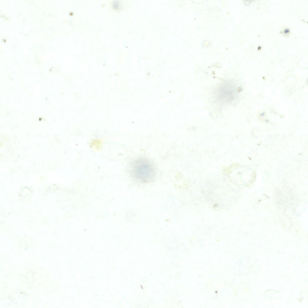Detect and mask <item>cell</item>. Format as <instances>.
<instances>
[{"instance_id":"obj_1","label":"cell","mask_w":308,"mask_h":308,"mask_svg":"<svg viewBox=\"0 0 308 308\" xmlns=\"http://www.w3.org/2000/svg\"><path fill=\"white\" fill-rule=\"evenodd\" d=\"M130 172L135 179L143 183L152 181L156 174L153 165L149 160L144 158H139L133 161L131 165Z\"/></svg>"}]
</instances>
